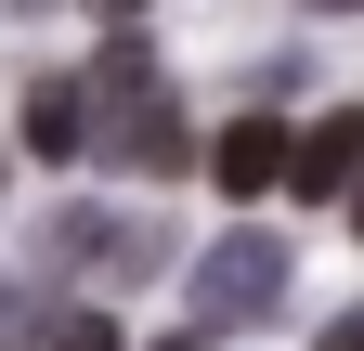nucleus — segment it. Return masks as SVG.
<instances>
[{
    "instance_id": "nucleus-1",
    "label": "nucleus",
    "mask_w": 364,
    "mask_h": 351,
    "mask_svg": "<svg viewBox=\"0 0 364 351\" xmlns=\"http://www.w3.org/2000/svg\"><path fill=\"white\" fill-rule=\"evenodd\" d=\"M260 313H287V234L235 222V234L196 260V338L208 325H260Z\"/></svg>"
},
{
    "instance_id": "nucleus-2",
    "label": "nucleus",
    "mask_w": 364,
    "mask_h": 351,
    "mask_svg": "<svg viewBox=\"0 0 364 351\" xmlns=\"http://www.w3.org/2000/svg\"><path fill=\"white\" fill-rule=\"evenodd\" d=\"M78 92H91V156H117V169L144 156V130L169 117V92H156V53H144L130 26L105 39V65H78Z\"/></svg>"
},
{
    "instance_id": "nucleus-3",
    "label": "nucleus",
    "mask_w": 364,
    "mask_h": 351,
    "mask_svg": "<svg viewBox=\"0 0 364 351\" xmlns=\"http://www.w3.org/2000/svg\"><path fill=\"white\" fill-rule=\"evenodd\" d=\"M208 183L235 195V208H247V195H287V183H299V144L273 130V104H247V117H235V130L208 144Z\"/></svg>"
},
{
    "instance_id": "nucleus-4",
    "label": "nucleus",
    "mask_w": 364,
    "mask_h": 351,
    "mask_svg": "<svg viewBox=\"0 0 364 351\" xmlns=\"http://www.w3.org/2000/svg\"><path fill=\"white\" fill-rule=\"evenodd\" d=\"M287 195H338V208L364 195V117H351V104L299 130V183H287Z\"/></svg>"
},
{
    "instance_id": "nucleus-5",
    "label": "nucleus",
    "mask_w": 364,
    "mask_h": 351,
    "mask_svg": "<svg viewBox=\"0 0 364 351\" xmlns=\"http://www.w3.org/2000/svg\"><path fill=\"white\" fill-rule=\"evenodd\" d=\"M26 144H39V156L91 144V92H78V78H26Z\"/></svg>"
},
{
    "instance_id": "nucleus-6",
    "label": "nucleus",
    "mask_w": 364,
    "mask_h": 351,
    "mask_svg": "<svg viewBox=\"0 0 364 351\" xmlns=\"http://www.w3.org/2000/svg\"><path fill=\"white\" fill-rule=\"evenodd\" d=\"M53 351H117V325L105 313H53Z\"/></svg>"
},
{
    "instance_id": "nucleus-7",
    "label": "nucleus",
    "mask_w": 364,
    "mask_h": 351,
    "mask_svg": "<svg viewBox=\"0 0 364 351\" xmlns=\"http://www.w3.org/2000/svg\"><path fill=\"white\" fill-rule=\"evenodd\" d=\"M312 351H364V313H338V325H326V338H312Z\"/></svg>"
},
{
    "instance_id": "nucleus-8",
    "label": "nucleus",
    "mask_w": 364,
    "mask_h": 351,
    "mask_svg": "<svg viewBox=\"0 0 364 351\" xmlns=\"http://www.w3.org/2000/svg\"><path fill=\"white\" fill-rule=\"evenodd\" d=\"M91 14H105V26H130V14H144V0H91Z\"/></svg>"
},
{
    "instance_id": "nucleus-9",
    "label": "nucleus",
    "mask_w": 364,
    "mask_h": 351,
    "mask_svg": "<svg viewBox=\"0 0 364 351\" xmlns=\"http://www.w3.org/2000/svg\"><path fill=\"white\" fill-rule=\"evenodd\" d=\"M156 351H208V338H196V325H182V338H156Z\"/></svg>"
},
{
    "instance_id": "nucleus-10",
    "label": "nucleus",
    "mask_w": 364,
    "mask_h": 351,
    "mask_svg": "<svg viewBox=\"0 0 364 351\" xmlns=\"http://www.w3.org/2000/svg\"><path fill=\"white\" fill-rule=\"evenodd\" d=\"M312 14H351V0H312Z\"/></svg>"
},
{
    "instance_id": "nucleus-11",
    "label": "nucleus",
    "mask_w": 364,
    "mask_h": 351,
    "mask_svg": "<svg viewBox=\"0 0 364 351\" xmlns=\"http://www.w3.org/2000/svg\"><path fill=\"white\" fill-rule=\"evenodd\" d=\"M351 234H364V195H351Z\"/></svg>"
}]
</instances>
